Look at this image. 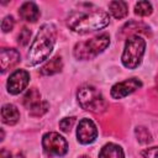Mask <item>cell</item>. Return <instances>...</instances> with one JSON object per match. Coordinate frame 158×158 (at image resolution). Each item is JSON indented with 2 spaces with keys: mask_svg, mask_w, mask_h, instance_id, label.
<instances>
[{
  "mask_svg": "<svg viewBox=\"0 0 158 158\" xmlns=\"http://www.w3.org/2000/svg\"><path fill=\"white\" fill-rule=\"evenodd\" d=\"M144 51H146V41L139 35H132L131 37H128L121 56V62L123 67L128 69L137 68L142 62Z\"/></svg>",
  "mask_w": 158,
  "mask_h": 158,
  "instance_id": "cell-4",
  "label": "cell"
},
{
  "mask_svg": "<svg viewBox=\"0 0 158 158\" xmlns=\"http://www.w3.org/2000/svg\"><path fill=\"white\" fill-rule=\"evenodd\" d=\"M98 137L96 125L90 118H81L77 128V139L81 144H90Z\"/></svg>",
  "mask_w": 158,
  "mask_h": 158,
  "instance_id": "cell-9",
  "label": "cell"
},
{
  "mask_svg": "<svg viewBox=\"0 0 158 158\" xmlns=\"http://www.w3.org/2000/svg\"><path fill=\"white\" fill-rule=\"evenodd\" d=\"M153 12L152 4L149 1H138L135 5V14L138 16H149Z\"/></svg>",
  "mask_w": 158,
  "mask_h": 158,
  "instance_id": "cell-17",
  "label": "cell"
},
{
  "mask_svg": "<svg viewBox=\"0 0 158 158\" xmlns=\"http://www.w3.org/2000/svg\"><path fill=\"white\" fill-rule=\"evenodd\" d=\"M30 81V74L25 69H16L7 79L6 89L11 95H17L26 89Z\"/></svg>",
  "mask_w": 158,
  "mask_h": 158,
  "instance_id": "cell-7",
  "label": "cell"
},
{
  "mask_svg": "<svg viewBox=\"0 0 158 158\" xmlns=\"http://www.w3.org/2000/svg\"><path fill=\"white\" fill-rule=\"evenodd\" d=\"M57 40V28L53 23H43L37 32L27 53L28 65H37L44 62L53 51Z\"/></svg>",
  "mask_w": 158,
  "mask_h": 158,
  "instance_id": "cell-2",
  "label": "cell"
},
{
  "mask_svg": "<svg viewBox=\"0 0 158 158\" xmlns=\"http://www.w3.org/2000/svg\"><path fill=\"white\" fill-rule=\"evenodd\" d=\"M1 120L4 123L12 126L15 123H17V121L20 120V112L17 110V107L12 104H5L1 107Z\"/></svg>",
  "mask_w": 158,
  "mask_h": 158,
  "instance_id": "cell-12",
  "label": "cell"
},
{
  "mask_svg": "<svg viewBox=\"0 0 158 158\" xmlns=\"http://www.w3.org/2000/svg\"><path fill=\"white\" fill-rule=\"evenodd\" d=\"M141 86H142V81L139 79H137V78H130V79H126L123 81H120V83H116L115 85H112L111 91H110V95L115 100L123 99L127 95H130L133 91H136Z\"/></svg>",
  "mask_w": 158,
  "mask_h": 158,
  "instance_id": "cell-8",
  "label": "cell"
},
{
  "mask_svg": "<svg viewBox=\"0 0 158 158\" xmlns=\"http://www.w3.org/2000/svg\"><path fill=\"white\" fill-rule=\"evenodd\" d=\"M20 53L14 48H2L0 51V68L1 72H6L7 69L15 67L20 62Z\"/></svg>",
  "mask_w": 158,
  "mask_h": 158,
  "instance_id": "cell-10",
  "label": "cell"
},
{
  "mask_svg": "<svg viewBox=\"0 0 158 158\" xmlns=\"http://www.w3.org/2000/svg\"><path fill=\"white\" fill-rule=\"evenodd\" d=\"M14 26H15V20H14V17L11 15H7V16H5L2 19V21H1V30H2V32H5V33L10 32L14 28Z\"/></svg>",
  "mask_w": 158,
  "mask_h": 158,
  "instance_id": "cell-21",
  "label": "cell"
},
{
  "mask_svg": "<svg viewBox=\"0 0 158 158\" xmlns=\"http://www.w3.org/2000/svg\"><path fill=\"white\" fill-rule=\"evenodd\" d=\"M99 158H125V153L121 146L110 142L101 147Z\"/></svg>",
  "mask_w": 158,
  "mask_h": 158,
  "instance_id": "cell-13",
  "label": "cell"
},
{
  "mask_svg": "<svg viewBox=\"0 0 158 158\" xmlns=\"http://www.w3.org/2000/svg\"><path fill=\"white\" fill-rule=\"evenodd\" d=\"M143 158H158V147H151L142 151Z\"/></svg>",
  "mask_w": 158,
  "mask_h": 158,
  "instance_id": "cell-23",
  "label": "cell"
},
{
  "mask_svg": "<svg viewBox=\"0 0 158 158\" xmlns=\"http://www.w3.org/2000/svg\"><path fill=\"white\" fill-rule=\"evenodd\" d=\"M48 110V102L47 101H41L38 105H36L35 107H32L30 110V115L31 116H35V117H38V116H42L47 112Z\"/></svg>",
  "mask_w": 158,
  "mask_h": 158,
  "instance_id": "cell-19",
  "label": "cell"
},
{
  "mask_svg": "<svg viewBox=\"0 0 158 158\" xmlns=\"http://www.w3.org/2000/svg\"><path fill=\"white\" fill-rule=\"evenodd\" d=\"M19 15L22 20L27 21V22H36L40 16H41V12H40V9L38 6L32 2V1H26L23 2L20 9H19Z\"/></svg>",
  "mask_w": 158,
  "mask_h": 158,
  "instance_id": "cell-11",
  "label": "cell"
},
{
  "mask_svg": "<svg viewBox=\"0 0 158 158\" xmlns=\"http://www.w3.org/2000/svg\"><path fill=\"white\" fill-rule=\"evenodd\" d=\"M110 22V16L101 9H81L73 10L67 17V26L80 35H85L106 27Z\"/></svg>",
  "mask_w": 158,
  "mask_h": 158,
  "instance_id": "cell-1",
  "label": "cell"
},
{
  "mask_svg": "<svg viewBox=\"0 0 158 158\" xmlns=\"http://www.w3.org/2000/svg\"><path fill=\"white\" fill-rule=\"evenodd\" d=\"M135 133H136V137H137L138 142H141V143H148V142H151V139H152V136H151L149 131H148L146 127H143V126L136 127Z\"/></svg>",
  "mask_w": 158,
  "mask_h": 158,
  "instance_id": "cell-18",
  "label": "cell"
},
{
  "mask_svg": "<svg viewBox=\"0 0 158 158\" xmlns=\"http://www.w3.org/2000/svg\"><path fill=\"white\" fill-rule=\"evenodd\" d=\"M110 44V36L107 33H101L86 41H80L75 43L73 48V54L79 60H89L102 53Z\"/></svg>",
  "mask_w": 158,
  "mask_h": 158,
  "instance_id": "cell-3",
  "label": "cell"
},
{
  "mask_svg": "<svg viewBox=\"0 0 158 158\" xmlns=\"http://www.w3.org/2000/svg\"><path fill=\"white\" fill-rule=\"evenodd\" d=\"M42 148L48 157H62L68 152V142L57 132H47L42 137Z\"/></svg>",
  "mask_w": 158,
  "mask_h": 158,
  "instance_id": "cell-6",
  "label": "cell"
},
{
  "mask_svg": "<svg viewBox=\"0 0 158 158\" xmlns=\"http://www.w3.org/2000/svg\"><path fill=\"white\" fill-rule=\"evenodd\" d=\"M41 101H42L41 100V94H40V91L36 88H31L23 95V105L28 110H31L32 107H35L36 105H38Z\"/></svg>",
  "mask_w": 158,
  "mask_h": 158,
  "instance_id": "cell-16",
  "label": "cell"
},
{
  "mask_svg": "<svg viewBox=\"0 0 158 158\" xmlns=\"http://www.w3.org/2000/svg\"><path fill=\"white\" fill-rule=\"evenodd\" d=\"M109 11L115 19H123L128 14V5L125 1L115 0L109 2Z\"/></svg>",
  "mask_w": 158,
  "mask_h": 158,
  "instance_id": "cell-15",
  "label": "cell"
},
{
  "mask_svg": "<svg viewBox=\"0 0 158 158\" xmlns=\"http://www.w3.org/2000/svg\"><path fill=\"white\" fill-rule=\"evenodd\" d=\"M74 123H75V117H73V116L64 117V118H62L59 121V128H60V131H63V132L67 133V132H69L72 130V127H73Z\"/></svg>",
  "mask_w": 158,
  "mask_h": 158,
  "instance_id": "cell-20",
  "label": "cell"
},
{
  "mask_svg": "<svg viewBox=\"0 0 158 158\" xmlns=\"http://www.w3.org/2000/svg\"><path fill=\"white\" fill-rule=\"evenodd\" d=\"M78 158H90L89 156H85V154H83V156H80V157H78Z\"/></svg>",
  "mask_w": 158,
  "mask_h": 158,
  "instance_id": "cell-25",
  "label": "cell"
},
{
  "mask_svg": "<svg viewBox=\"0 0 158 158\" xmlns=\"http://www.w3.org/2000/svg\"><path fill=\"white\" fill-rule=\"evenodd\" d=\"M63 68V62H62V57L56 56L52 59H49L40 70V73L42 75H53L56 73H59Z\"/></svg>",
  "mask_w": 158,
  "mask_h": 158,
  "instance_id": "cell-14",
  "label": "cell"
},
{
  "mask_svg": "<svg viewBox=\"0 0 158 158\" xmlns=\"http://www.w3.org/2000/svg\"><path fill=\"white\" fill-rule=\"evenodd\" d=\"M77 99L79 105L86 110L95 114L104 112L107 109V101L102 94L93 85H83L78 89Z\"/></svg>",
  "mask_w": 158,
  "mask_h": 158,
  "instance_id": "cell-5",
  "label": "cell"
},
{
  "mask_svg": "<svg viewBox=\"0 0 158 158\" xmlns=\"http://www.w3.org/2000/svg\"><path fill=\"white\" fill-rule=\"evenodd\" d=\"M19 40V43L21 44V46H26L28 42H30V38H31V31L28 30V28H26V27H23L22 30H21V32L19 33V37H17Z\"/></svg>",
  "mask_w": 158,
  "mask_h": 158,
  "instance_id": "cell-22",
  "label": "cell"
},
{
  "mask_svg": "<svg viewBox=\"0 0 158 158\" xmlns=\"http://www.w3.org/2000/svg\"><path fill=\"white\" fill-rule=\"evenodd\" d=\"M1 158H11V154L9 151H6L5 148L1 149Z\"/></svg>",
  "mask_w": 158,
  "mask_h": 158,
  "instance_id": "cell-24",
  "label": "cell"
}]
</instances>
